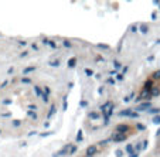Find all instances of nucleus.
Here are the masks:
<instances>
[{"label":"nucleus","instance_id":"obj_3","mask_svg":"<svg viewBox=\"0 0 160 157\" xmlns=\"http://www.w3.org/2000/svg\"><path fill=\"white\" fill-rule=\"evenodd\" d=\"M129 139L128 135H122V133H116V132H112L111 137H109V142H113V143H122V142H126Z\"/></svg>","mask_w":160,"mask_h":157},{"label":"nucleus","instance_id":"obj_6","mask_svg":"<svg viewBox=\"0 0 160 157\" xmlns=\"http://www.w3.org/2000/svg\"><path fill=\"white\" fill-rule=\"evenodd\" d=\"M156 151L160 154V143H157V146H156Z\"/></svg>","mask_w":160,"mask_h":157},{"label":"nucleus","instance_id":"obj_7","mask_svg":"<svg viewBox=\"0 0 160 157\" xmlns=\"http://www.w3.org/2000/svg\"><path fill=\"white\" fill-rule=\"evenodd\" d=\"M81 157H85V156H81Z\"/></svg>","mask_w":160,"mask_h":157},{"label":"nucleus","instance_id":"obj_5","mask_svg":"<svg viewBox=\"0 0 160 157\" xmlns=\"http://www.w3.org/2000/svg\"><path fill=\"white\" fill-rule=\"evenodd\" d=\"M149 78L150 79H153L156 84H159L160 85V70H156V71H153V72L149 75Z\"/></svg>","mask_w":160,"mask_h":157},{"label":"nucleus","instance_id":"obj_1","mask_svg":"<svg viewBox=\"0 0 160 157\" xmlns=\"http://www.w3.org/2000/svg\"><path fill=\"white\" fill-rule=\"evenodd\" d=\"M113 132L116 133H122V135H128V136H133L136 133V126L129 122H122V123H118L115 127H113Z\"/></svg>","mask_w":160,"mask_h":157},{"label":"nucleus","instance_id":"obj_4","mask_svg":"<svg viewBox=\"0 0 160 157\" xmlns=\"http://www.w3.org/2000/svg\"><path fill=\"white\" fill-rule=\"evenodd\" d=\"M150 109H152V102H150V101H148V102H142V103H140V105L136 108V110H139V112L148 110V112H149Z\"/></svg>","mask_w":160,"mask_h":157},{"label":"nucleus","instance_id":"obj_2","mask_svg":"<svg viewBox=\"0 0 160 157\" xmlns=\"http://www.w3.org/2000/svg\"><path fill=\"white\" fill-rule=\"evenodd\" d=\"M101 143H94V145H89L84 151L85 157H95L98 153L101 151Z\"/></svg>","mask_w":160,"mask_h":157}]
</instances>
